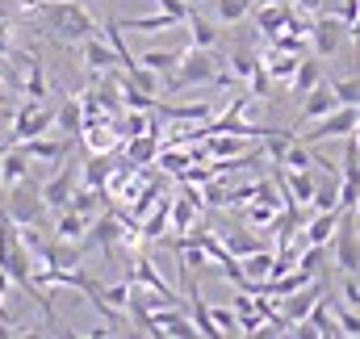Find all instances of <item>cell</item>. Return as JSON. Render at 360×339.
Wrapping results in <instances>:
<instances>
[{"label": "cell", "mask_w": 360, "mask_h": 339, "mask_svg": "<svg viewBox=\"0 0 360 339\" xmlns=\"http://www.w3.org/2000/svg\"><path fill=\"white\" fill-rule=\"evenodd\" d=\"M21 13L25 17H38L46 25V34H55L68 46H76V42H84L92 34H101L96 30V17H92L80 0H25Z\"/></svg>", "instance_id": "cell-1"}, {"label": "cell", "mask_w": 360, "mask_h": 339, "mask_svg": "<svg viewBox=\"0 0 360 339\" xmlns=\"http://www.w3.org/2000/svg\"><path fill=\"white\" fill-rule=\"evenodd\" d=\"M218 68H222V59H218L214 51H205V46H184V51H180L176 72H172V80L164 84V92L176 96V92H184V88L210 84V80L218 76Z\"/></svg>", "instance_id": "cell-2"}, {"label": "cell", "mask_w": 360, "mask_h": 339, "mask_svg": "<svg viewBox=\"0 0 360 339\" xmlns=\"http://www.w3.org/2000/svg\"><path fill=\"white\" fill-rule=\"evenodd\" d=\"M4 214L17 222V226H34L42 214H46V201H42V180L25 176L17 184L4 188Z\"/></svg>", "instance_id": "cell-3"}, {"label": "cell", "mask_w": 360, "mask_h": 339, "mask_svg": "<svg viewBox=\"0 0 360 339\" xmlns=\"http://www.w3.org/2000/svg\"><path fill=\"white\" fill-rule=\"evenodd\" d=\"M331 255L340 272H360V226H356V210L340 214V226L331 235Z\"/></svg>", "instance_id": "cell-4"}, {"label": "cell", "mask_w": 360, "mask_h": 339, "mask_svg": "<svg viewBox=\"0 0 360 339\" xmlns=\"http://www.w3.org/2000/svg\"><path fill=\"white\" fill-rule=\"evenodd\" d=\"M51 126H55V109H46L42 101H25V105L17 109V117H13V134H8V143L38 139V134H46Z\"/></svg>", "instance_id": "cell-5"}, {"label": "cell", "mask_w": 360, "mask_h": 339, "mask_svg": "<svg viewBox=\"0 0 360 339\" xmlns=\"http://www.w3.org/2000/svg\"><path fill=\"white\" fill-rule=\"evenodd\" d=\"M344 38H348V21H340L335 13H323V17L310 21V42H314L319 59H331L344 46Z\"/></svg>", "instance_id": "cell-6"}, {"label": "cell", "mask_w": 360, "mask_h": 339, "mask_svg": "<svg viewBox=\"0 0 360 339\" xmlns=\"http://www.w3.org/2000/svg\"><path fill=\"white\" fill-rule=\"evenodd\" d=\"M335 105H340V96H335L331 80H319V84L302 96V113H297V126H293V130H302V126L319 122V117H323V113H331Z\"/></svg>", "instance_id": "cell-7"}, {"label": "cell", "mask_w": 360, "mask_h": 339, "mask_svg": "<svg viewBox=\"0 0 360 339\" xmlns=\"http://www.w3.org/2000/svg\"><path fill=\"white\" fill-rule=\"evenodd\" d=\"M80 51H84V68H89V72H117V68H122L117 51L109 46V38L101 42V34L84 38V42H80Z\"/></svg>", "instance_id": "cell-8"}, {"label": "cell", "mask_w": 360, "mask_h": 339, "mask_svg": "<svg viewBox=\"0 0 360 339\" xmlns=\"http://www.w3.org/2000/svg\"><path fill=\"white\" fill-rule=\"evenodd\" d=\"M319 298H323V285H314V281H310V285H302L297 293L281 298V314H285L289 323H302V319L314 310V302H319Z\"/></svg>", "instance_id": "cell-9"}, {"label": "cell", "mask_w": 360, "mask_h": 339, "mask_svg": "<svg viewBox=\"0 0 360 339\" xmlns=\"http://www.w3.org/2000/svg\"><path fill=\"white\" fill-rule=\"evenodd\" d=\"M30 164H34V160H30L17 143H4V147H0V184L8 188V184L25 180V176H30Z\"/></svg>", "instance_id": "cell-10"}, {"label": "cell", "mask_w": 360, "mask_h": 339, "mask_svg": "<svg viewBox=\"0 0 360 339\" xmlns=\"http://www.w3.org/2000/svg\"><path fill=\"white\" fill-rule=\"evenodd\" d=\"M72 193H76V176L72 172H55L51 180H42V201H46V210H68V201H72Z\"/></svg>", "instance_id": "cell-11"}, {"label": "cell", "mask_w": 360, "mask_h": 339, "mask_svg": "<svg viewBox=\"0 0 360 339\" xmlns=\"http://www.w3.org/2000/svg\"><path fill=\"white\" fill-rule=\"evenodd\" d=\"M117 25H122L126 34H160V30H176L180 21L172 17V13L155 8L151 17H117Z\"/></svg>", "instance_id": "cell-12"}, {"label": "cell", "mask_w": 360, "mask_h": 339, "mask_svg": "<svg viewBox=\"0 0 360 339\" xmlns=\"http://www.w3.org/2000/svg\"><path fill=\"white\" fill-rule=\"evenodd\" d=\"M197 214H201V201H193L188 193L172 197V205H168V222H172V231H180V235H188L197 226Z\"/></svg>", "instance_id": "cell-13"}, {"label": "cell", "mask_w": 360, "mask_h": 339, "mask_svg": "<svg viewBox=\"0 0 360 339\" xmlns=\"http://www.w3.org/2000/svg\"><path fill=\"white\" fill-rule=\"evenodd\" d=\"M30 160H42V164H55V160H63L68 155V143L63 139H46V134H38V139H25V143H17Z\"/></svg>", "instance_id": "cell-14"}, {"label": "cell", "mask_w": 360, "mask_h": 339, "mask_svg": "<svg viewBox=\"0 0 360 339\" xmlns=\"http://www.w3.org/2000/svg\"><path fill=\"white\" fill-rule=\"evenodd\" d=\"M89 222L92 218L76 214V210H59V218H55V239H59V243H84Z\"/></svg>", "instance_id": "cell-15"}, {"label": "cell", "mask_w": 360, "mask_h": 339, "mask_svg": "<svg viewBox=\"0 0 360 339\" xmlns=\"http://www.w3.org/2000/svg\"><path fill=\"white\" fill-rule=\"evenodd\" d=\"M80 180H84L89 188H105V184L113 180V160H109V151H92L89 160H84V168H80Z\"/></svg>", "instance_id": "cell-16"}, {"label": "cell", "mask_w": 360, "mask_h": 339, "mask_svg": "<svg viewBox=\"0 0 360 339\" xmlns=\"http://www.w3.org/2000/svg\"><path fill=\"white\" fill-rule=\"evenodd\" d=\"M21 68H25V84H21V92H25L30 101H42V96H46V76H42V59H38V51L21 55Z\"/></svg>", "instance_id": "cell-17"}, {"label": "cell", "mask_w": 360, "mask_h": 339, "mask_svg": "<svg viewBox=\"0 0 360 339\" xmlns=\"http://www.w3.org/2000/svg\"><path fill=\"white\" fill-rule=\"evenodd\" d=\"M184 25H188V46H205V51H214V46H218V25H214V21H205L197 8L188 13V21H184Z\"/></svg>", "instance_id": "cell-18"}, {"label": "cell", "mask_w": 360, "mask_h": 339, "mask_svg": "<svg viewBox=\"0 0 360 339\" xmlns=\"http://www.w3.org/2000/svg\"><path fill=\"white\" fill-rule=\"evenodd\" d=\"M55 126L72 139V134H84V101L80 96H68L63 101V109L55 113Z\"/></svg>", "instance_id": "cell-19"}, {"label": "cell", "mask_w": 360, "mask_h": 339, "mask_svg": "<svg viewBox=\"0 0 360 339\" xmlns=\"http://www.w3.org/2000/svg\"><path fill=\"white\" fill-rule=\"evenodd\" d=\"M293 21V8L289 4H260V13H256V30H264V34H281L285 25Z\"/></svg>", "instance_id": "cell-20"}, {"label": "cell", "mask_w": 360, "mask_h": 339, "mask_svg": "<svg viewBox=\"0 0 360 339\" xmlns=\"http://www.w3.org/2000/svg\"><path fill=\"white\" fill-rule=\"evenodd\" d=\"M160 113L172 117V122H210L214 117V105L210 101H193V105H164L160 101Z\"/></svg>", "instance_id": "cell-21"}, {"label": "cell", "mask_w": 360, "mask_h": 339, "mask_svg": "<svg viewBox=\"0 0 360 339\" xmlns=\"http://www.w3.org/2000/svg\"><path fill=\"white\" fill-rule=\"evenodd\" d=\"M297 63H302V55H289V51H276V46H272L269 59H264V68H269V76L276 84H289L293 72H297Z\"/></svg>", "instance_id": "cell-22"}, {"label": "cell", "mask_w": 360, "mask_h": 339, "mask_svg": "<svg viewBox=\"0 0 360 339\" xmlns=\"http://www.w3.org/2000/svg\"><path fill=\"white\" fill-rule=\"evenodd\" d=\"M319 80H323V63H319V59H302V63H297V72H293V80H289V92L302 101V96L319 84Z\"/></svg>", "instance_id": "cell-23"}, {"label": "cell", "mask_w": 360, "mask_h": 339, "mask_svg": "<svg viewBox=\"0 0 360 339\" xmlns=\"http://www.w3.org/2000/svg\"><path fill=\"white\" fill-rule=\"evenodd\" d=\"M134 281H139V285H147V289H155V293H164V298H172V302H180L176 289H172V285H168V281L155 272V260H151V255H143V260H139V268H134Z\"/></svg>", "instance_id": "cell-24"}, {"label": "cell", "mask_w": 360, "mask_h": 339, "mask_svg": "<svg viewBox=\"0 0 360 339\" xmlns=\"http://www.w3.org/2000/svg\"><path fill=\"white\" fill-rule=\"evenodd\" d=\"M105 197H109L105 188H89V184H84V188H76V193H72L68 210H76V214H84V218H96V214L105 210Z\"/></svg>", "instance_id": "cell-25"}, {"label": "cell", "mask_w": 360, "mask_h": 339, "mask_svg": "<svg viewBox=\"0 0 360 339\" xmlns=\"http://www.w3.org/2000/svg\"><path fill=\"white\" fill-rule=\"evenodd\" d=\"M306 323H310L319 335H327V339L340 335V319H335V310H331V302H327V298H319V302H314V310L306 314Z\"/></svg>", "instance_id": "cell-26"}, {"label": "cell", "mask_w": 360, "mask_h": 339, "mask_svg": "<svg viewBox=\"0 0 360 339\" xmlns=\"http://www.w3.org/2000/svg\"><path fill=\"white\" fill-rule=\"evenodd\" d=\"M222 243H226V252L231 255H252V252H260V248H269L260 235H252L248 226H239V231H226L222 235Z\"/></svg>", "instance_id": "cell-27"}, {"label": "cell", "mask_w": 360, "mask_h": 339, "mask_svg": "<svg viewBox=\"0 0 360 339\" xmlns=\"http://www.w3.org/2000/svg\"><path fill=\"white\" fill-rule=\"evenodd\" d=\"M272 260H276V252L272 248H260V252H252V255H239V264H243V272H248V281H269V272H272Z\"/></svg>", "instance_id": "cell-28"}, {"label": "cell", "mask_w": 360, "mask_h": 339, "mask_svg": "<svg viewBox=\"0 0 360 339\" xmlns=\"http://www.w3.org/2000/svg\"><path fill=\"white\" fill-rule=\"evenodd\" d=\"M168 205H172V197L151 205V218H147V222H143V231H139V239H143V243H155V239H164V226H168Z\"/></svg>", "instance_id": "cell-29"}, {"label": "cell", "mask_w": 360, "mask_h": 339, "mask_svg": "<svg viewBox=\"0 0 360 339\" xmlns=\"http://www.w3.org/2000/svg\"><path fill=\"white\" fill-rule=\"evenodd\" d=\"M226 63H231V76H235V80H252V72H256V68H260L264 59H256V55H252L248 46H235Z\"/></svg>", "instance_id": "cell-30"}, {"label": "cell", "mask_w": 360, "mask_h": 339, "mask_svg": "<svg viewBox=\"0 0 360 339\" xmlns=\"http://www.w3.org/2000/svg\"><path fill=\"white\" fill-rule=\"evenodd\" d=\"M126 76H130V84H134V88H143V92H151V96H160V92H164V76H160V72H151L147 63H134Z\"/></svg>", "instance_id": "cell-31"}, {"label": "cell", "mask_w": 360, "mask_h": 339, "mask_svg": "<svg viewBox=\"0 0 360 339\" xmlns=\"http://www.w3.org/2000/svg\"><path fill=\"white\" fill-rule=\"evenodd\" d=\"M139 63H147L151 72H160V76H172L180 63V51H143L139 55Z\"/></svg>", "instance_id": "cell-32"}, {"label": "cell", "mask_w": 360, "mask_h": 339, "mask_svg": "<svg viewBox=\"0 0 360 339\" xmlns=\"http://www.w3.org/2000/svg\"><path fill=\"white\" fill-rule=\"evenodd\" d=\"M252 4L256 0H214V13H218L222 25H235V21H243L252 13Z\"/></svg>", "instance_id": "cell-33"}, {"label": "cell", "mask_w": 360, "mask_h": 339, "mask_svg": "<svg viewBox=\"0 0 360 339\" xmlns=\"http://www.w3.org/2000/svg\"><path fill=\"white\" fill-rule=\"evenodd\" d=\"M84 134H89V147L92 151H113L117 147V134H113V122H92V126H84Z\"/></svg>", "instance_id": "cell-34"}, {"label": "cell", "mask_w": 360, "mask_h": 339, "mask_svg": "<svg viewBox=\"0 0 360 339\" xmlns=\"http://www.w3.org/2000/svg\"><path fill=\"white\" fill-rule=\"evenodd\" d=\"M281 164H285V168H314V147H306L302 139H293Z\"/></svg>", "instance_id": "cell-35"}, {"label": "cell", "mask_w": 360, "mask_h": 339, "mask_svg": "<svg viewBox=\"0 0 360 339\" xmlns=\"http://www.w3.org/2000/svg\"><path fill=\"white\" fill-rule=\"evenodd\" d=\"M281 210H285V205H272V201H248V214H243V218H248L252 226H272V218H276Z\"/></svg>", "instance_id": "cell-36"}, {"label": "cell", "mask_w": 360, "mask_h": 339, "mask_svg": "<svg viewBox=\"0 0 360 339\" xmlns=\"http://www.w3.org/2000/svg\"><path fill=\"white\" fill-rule=\"evenodd\" d=\"M160 164H164V172H184L188 168V164H197V160H193V151H180V143H172V147H168V151H160Z\"/></svg>", "instance_id": "cell-37"}, {"label": "cell", "mask_w": 360, "mask_h": 339, "mask_svg": "<svg viewBox=\"0 0 360 339\" xmlns=\"http://www.w3.org/2000/svg\"><path fill=\"white\" fill-rule=\"evenodd\" d=\"M210 314H214V323H218L222 335H239V314H235V306H210Z\"/></svg>", "instance_id": "cell-38"}, {"label": "cell", "mask_w": 360, "mask_h": 339, "mask_svg": "<svg viewBox=\"0 0 360 339\" xmlns=\"http://www.w3.org/2000/svg\"><path fill=\"white\" fill-rule=\"evenodd\" d=\"M331 88H335L340 105H360V76L356 80H331Z\"/></svg>", "instance_id": "cell-39"}, {"label": "cell", "mask_w": 360, "mask_h": 339, "mask_svg": "<svg viewBox=\"0 0 360 339\" xmlns=\"http://www.w3.org/2000/svg\"><path fill=\"white\" fill-rule=\"evenodd\" d=\"M335 319H340V335H360V314L352 306H335Z\"/></svg>", "instance_id": "cell-40"}, {"label": "cell", "mask_w": 360, "mask_h": 339, "mask_svg": "<svg viewBox=\"0 0 360 339\" xmlns=\"http://www.w3.org/2000/svg\"><path fill=\"white\" fill-rule=\"evenodd\" d=\"M344 302L360 310V272H344Z\"/></svg>", "instance_id": "cell-41"}, {"label": "cell", "mask_w": 360, "mask_h": 339, "mask_svg": "<svg viewBox=\"0 0 360 339\" xmlns=\"http://www.w3.org/2000/svg\"><path fill=\"white\" fill-rule=\"evenodd\" d=\"M155 8L172 13V17H176L180 25H184V21H188V13H193V4H188V0H155Z\"/></svg>", "instance_id": "cell-42"}, {"label": "cell", "mask_w": 360, "mask_h": 339, "mask_svg": "<svg viewBox=\"0 0 360 339\" xmlns=\"http://www.w3.org/2000/svg\"><path fill=\"white\" fill-rule=\"evenodd\" d=\"M122 134H126V139H134V134H147V117H143V109H139V113L130 109V117H126V130H122Z\"/></svg>", "instance_id": "cell-43"}, {"label": "cell", "mask_w": 360, "mask_h": 339, "mask_svg": "<svg viewBox=\"0 0 360 339\" xmlns=\"http://www.w3.org/2000/svg\"><path fill=\"white\" fill-rule=\"evenodd\" d=\"M0 55H13V21L0 17Z\"/></svg>", "instance_id": "cell-44"}, {"label": "cell", "mask_w": 360, "mask_h": 339, "mask_svg": "<svg viewBox=\"0 0 360 339\" xmlns=\"http://www.w3.org/2000/svg\"><path fill=\"white\" fill-rule=\"evenodd\" d=\"M4 117H8V109H4V105H0V122H4Z\"/></svg>", "instance_id": "cell-45"}, {"label": "cell", "mask_w": 360, "mask_h": 339, "mask_svg": "<svg viewBox=\"0 0 360 339\" xmlns=\"http://www.w3.org/2000/svg\"><path fill=\"white\" fill-rule=\"evenodd\" d=\"M356 222H360V197H356Z\"/></svg>", "instance_id": "cell-46"}]
</instances>
